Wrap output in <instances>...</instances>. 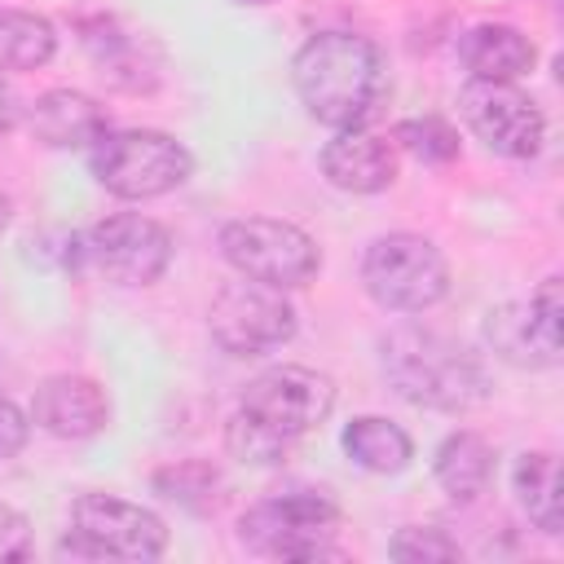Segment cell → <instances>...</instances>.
<instances>
[{"label":"cell","mask_w":564,"mask_h":564,"mask_svg":"<svg viewBox=\"0 0 564 564\" xmlns=\"http://www.w3.org/2000/svg\"><path fill=\"white\" fill-rule=\"evenodd\" d=\"M291 84L308 119L326 128H366L388 93L375 40L352 31H317L291 57Z\"/></svg>","instance_id":"1"},{"label":"cell","mask_w":564,"mask_h":564,"mask_svg":"<svg viewBox=\"0 0 564 564\" xmlns=\"http://www.w3.org/2000/svg\"><path fill=\"white\" fill-rule=\"evenodd\" d=\"M379 366H383L388 388L419 410L463 414L489 397L485 361L471 348H463L458 339L414 326V322L383 335Z\"/></svg>","instance_id":"2"},{"label":"cell","mask_w":564,"mask_h":564,"mask_svg":"<svg viewBox=\"0 0 564 564\" xmlns=\"http://www.w3.org/2000/svg\"><path fill=\"white\" fill-rule=\"evenodd\" d=\"M339 502L326 489H282L242 511L238 538L247 551L269 560H339L335 546Z\"/></svg>","instance_id":"3"},{"label":"cell","mask_w":564,"mask_h":564,"mask_svg":"<svg viewBox=\"0 0 564 564\" xmlns=\"http://www.w3.org/2000/svg\"><path fill=\"white\" fill-rule=\"evenodd\" d=\"M88 167L106 194L145 203L181 189L194 172V159L176 137L159 128H119L88 150Z\"/></svg>","instance_id":"4"},{"label":"cell","mask_w":564,"mask_h":564,"mask_svg":"<svg viewBox=\"0 0 564 564\" xmlns=\"http://www.w3.org/2000/svg\"><path fill=\"white\" fill-rule=\"evenodd\" d=\"M361 286L388 313H427L449 291V264L432 238L397 229L366 247Z\"/></svg>","instance_id":"5"},{"label":"cell","mask_w":564,"mask_h":564,"mask_svg":"<svg viewBox=\"0 0 564 564\" xmlns=\"http://www.w3.org/2000/svg\"><path fill=\"white\" fill-rule=\"evenodd\" d=\"M220 256L238 278L278 286V291H295L304 282L317 278L322 269V251L317 242L291 225V220H273V216H242L229 220L220 229Z\"/></svg>","instance_id":"6"},{"label":"cell","mask_w":564,"mask_h":564,"mask_svg":"<svg viewBox=\"0 0 564 564\" xmlns=\"http://www.w3.org/2000/svg\"><path fill=\"white\" fill-rule=\"evenodd\" d=\"M167 551L163 520L115 494H79L70 502V538L57 542V555L84 560H159Z\"/></svg>","instance_id":"7"},{"label":"cell","mask_w":564,"mask_h":564,"mask_svg":"<svg viewBox=\"0 0 564 564\" xmlns=\"http://www.w3.org/2000/svg\"><path fill=\"white\" fill-rule=\"evenodd\" d=\"M295 308L286 291L264 282H225L207 308V330L229 357H264L295 339Z\"/></svg>","instance_id":"8"},{"label":"cell","mask_w":564,"mask_h":564,"mask_svg":"<svg viewBox=\"0 0 564 564\" xmlns=\"http://www.w3.org/2000/svg\"><path fill=\"white\" fill-rule=\"evenodd\" d=\"M458 115L467 123V132L502 159H533L546 141V115L542 106L502 79H471L458 93Z\"/></svg>","instance_id":"9"},{"label":"cell","mask_w":564,"mask_h":564,"mask_svg":"<svg viewBox=\"0 0 564 564\" xmlns=\"http://www.w3.org/2000/svg\"><path fill=\"white\" fill-rule=\"evenodd\" d=\"M79 251L101 278L119 286H150L172 264V234L141 212H119V216L97 220L79 238Z\"/></svg>","instance_id":"10"},{"label":"cell","mask_w":564,"mask_h":564,"mask_svg":"<svg viewBox=\"0 0 564 564\" xmlns=\"http://www.w3.org/2000/svg\"><path fill=\"white\" fill-rule=\"evenodd\" d=\"M238 410L256 414L260 423L278 427L282 436H304L317 423L330 419L335 410V383L322 370L308 366H273L264 375H256L238 401Z\"/></svg>","instance_id":"11"},{"label":"cell","mask_w":564,"mask_h":564,"mask_svg":"<svg viewBox=\"0 0 564 564\" xmlns=\"http://www.w3.org/2000/svg\"><path fill=\"white\" fill-rule=\"evenodd\" d=\"M31 423L57 441H88L110 423V401L88 375H48L31 397Z\"/></svg>","instance_id":"12"},{"label":"cell","mask_w":564,"mask_h":564,"mask_svg":"<svg viewBox=\"0 0 564 564\" xmlns=\"http://www.w3.org/2000/svg\"><path fill=\"white\" fill-rule=\"evenodd\" d=\"M26 132L48 150H93L110 123L106 110L79 88H48L22 110Z\"/></svg>","instance_id":"13"},{"label":"cell","mask_w":564,"mask_h":564,"mask_svg":"<svg viewBox=\"0 0 564 564\" xmlns=\"http://www.w3.org/2000/svg\"><path fill=\"white\" fill-rule=\"evenodd\" d=\"M322 176L344 194H379L397 181V145L366 128H339L322 145Z\"/></svg>","instance_id":"14"},{"label":"cell","mask_w":564,"mask_h":564,"mask_svg":"<svg viewBox=\"0 0 564 564\" xmlns=\"http://www.w3.org/2000/svg\"><path fill=\"white\" fill-rule=\"evenodd\" d=\"M480 335L498 361L520 366V370H551L560 366V352H564V339L542 326L529 300H507L489 308L480 322Z\"/></svg>","instance_id":"15"},{"label":"cell","mask_w":564,"mask_h":564,"mask_svg":"<svg viewBox=\"0 0 564 564\" xmlns=\"http://www.w3.org/2000/svg\"><path fill=\"white\" fill-rule=\"evenodd\" d=\"M458 62L471 79H502L516 84L524 70H533L538 48L533 40L511 22H480L458 35Z\"/></svg>","instance_id":"16"},{"label":"cell","mask_w":564,"mask_h":564,"mask_svg":"<svg viewBox=\"0 0 564 564\" xmlns=\"http://www.w3.org/2000/svg\"><path fill=\"white\" fill-rule=\"evenodd\" d=\"M432 476L449 502H476L494 476V449L480 432H449L432 454Z\"/></svg>","instance_id":"17"},{"label":"cell","mask_w":564,"mask_h":564,"mask_svg":"<svg viewBox=\"0 0 564 564\" xmlns=\"http://www.w3.org/2000/svg\"><path fill=\"white\" fill-rule=\"evenodd\" d=\"M339 445L348 454L352 467L361 471H375V476H397L410 467L414 458V441L383 414H357L344 423L339 432Z\"/></svg>","instance_id":"18"},{"label":"cell","mask_w":564,"mask_h":564,"mask_svg":"<svg viewBox=\"0 0 564 564\" xmlns=\"http://www.w3.org/2000/svg\"><path fill=\"white\" fill-rule=\"evenodd\" d=\"M511 489L529 524L546 538L564 533V507H560V458L551 449H529L511 467Z\"/></svg>","instance_id":"19"},{"label":"cell","mask_w":564,"mask_h":564,"mask_svg":"<svg viewBox=\"0 0 564 564\" xmlns=\"http://www.w3.org/2000/svg\"><path fill=\"white\" fill-rule=\"evenodd\" d=\"M57 53V31L44 13L0 4V70H40Z\"/></svg>","instance_id":"20"},{"label":"cell","mask_w":564,"mask_h":564,"mask_svg":"<svg viewBox=\"0 0 564 564\" xmlns=\"http://www.w3.org/2000/svg\"><path fill=\"white\" fill-rule=\"evenodd\" d=\"M225 449L247 467H282L295 449V436H282L278 427L260 423L247 410H234L225 419Z\"/></svg>","instance_id":"21"},{"label":"cell","mask_w":564,"mask_h":564,"mask_svg":"<svg viewBox=\"0 0 564 564\" xmlns=\"http://www.w3.org/2000/svg\"><path fill=\"white\" fill-rule=\"evenodd\" d=\"M154 489H159L167 502L185 507V511H212V507L220 502L225 480H220V471H216L212 463L185 458V463H176V467L154 471Z\"/></svg>","instance_id":"22"},{"label":"cell","mask_w":564,"mask_h":564,"mask_svg":"<svg viewBox=\"0 0 564 564\" xmlns=\"http://www.w3.org/2000/svg\"><path fill=\"white\" fill-rule=\"evenodd\" d=\"M392 137H397V145L410 150L419 163H449V159H458V132H454L445 119H436V115L405 119V123H397Z\"/></svg>","instance_id":"23"},{"label":"cell","mask_w":564,"mask_h":564,"mask_svg":"<svg viewBox=\"0 0 564 564\" xmlns=\"http://www.w3.org/2000/svg\"><path fill=\"white\" fill-rule=\"evenodd\" d=\"M388 555L401 560V564H445V560H458V542L445 533V529H423V524H405L392 533L388 542Z\"/></svg>","instance_id":"24"},{"label":"cell","mask_w":564,"mask_h":564,"mask_svg":"<svg viewBox=\"0 0 564 564\" xmlns=\"http://www.w3.org/2000/svg\"><path fill=\"white\" fill-rule=\"evenodd\" d=\"M26 551H31V524H26V516L0 502V564L22 560Z\"/></svg>","instance_id":"25"},{"label":"cell","mask_w":564,"mask_h":564,"mask_svg":"<svg viewBox=\"0 0 564 564\" xmlns=\"http://www.w3.org/2000/svg\"><path fill=\"white\" fill-rule=\"evenodd\" d=\"M529 304H533V313L542 317V326H546L551 335H560V339H564V300H560V278H546V282L529 295Z\"/></svg>","instance_id":"26"},{"label":"cell","mask_w":564,"mask_h":564,"mask_svg":"<svg viewBox=\"0 0 564 564\" xmlns=\"http://www.w3.org/2000/svg\"><path fill=\"white\" fill-rule=\"evenodd\" d=\"M26 432H31L26 414L9 397H0V458H13L26 445Z\"/></svg>","instance_id":"27"},{"label":"cell","mask_w":564,"mask_h":564,"mask_svg":"<svg viewBox=\"0 0 564 564\" xmlns=\"http://www.w3.org/2000/svg\"><path fill=\"white\" fill-rule=\"evenodd\" d=\"M22 110H26V106H22V97L13 93V84H9V79H0V137H4V132H13V128L22 123Z\"/></svg>","instance_id":"28"},{"label":"cell","mask_w":564,"mask_h":564,"mask_svg":"<svg viewBox=\"0 0 564 564\" xmlns=\"http://www.w3.org/2000/svg\"><path fill=\"white\" fill-rule=\"evenodd\" d=\"M9 220H13V203H9V194L0 189V234L9 229Z\"/></svg>","instance_id":"29"}]
</instances>
